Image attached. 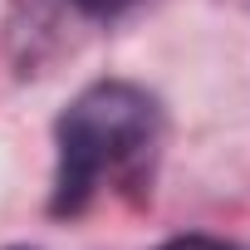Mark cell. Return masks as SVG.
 I'll return each mask as SVG.
<instances>
[{"mask_svg": "<svg viewBox=\"0 0 250 250\" xmlns=\"http://www.w3.org/2000/svg\"><path fill=\"white\" fill-rule=\"evenodd\" d=\"M157 143V103L133 83H93L59 118L54 211H79L108 177L133 172Z\"/></svg>", "mask_w": 250, "mask_h": 250, "instance_id": "cell-1", "label": "cell"}, {"mask_svg": "<svg viewBox=\"0 0 250 250\" xmlns=\"http://www.w3.org/2000/svg\"><path fill=\"white\" fill-rule=\"evenodd\" d=\"M162 250H230V245H221V240H211V235H177V240L162 245Z\"/></svg>", "mask_w": 250, "mask_h": 250, "instance_id": "cell-2", "label": "cell"}, {"mask_svg": "<svg viewBox=\"0 0 250 250\" xmlns=\"http://www.w3.org/2000/svg\"><path fill=\"white\" fill-rule=\"evenodd\" d=\"M128 5H133V0H79V10H88V15H118Z\"/></svg>", "mask_w": 250, "mask_h": 250, "instance_id": "cell-3", "label": "cell"}]
</instances>
